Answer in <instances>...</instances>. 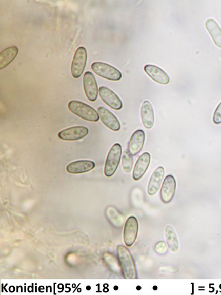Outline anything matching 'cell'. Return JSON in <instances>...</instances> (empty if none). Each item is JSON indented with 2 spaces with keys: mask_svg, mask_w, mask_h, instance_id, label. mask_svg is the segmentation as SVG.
I'll list each match as a JSON object with an SVG mask.
<instances>
[{
  "mask_svg": "<svg viewBox=\"0 0 221 295\" xmlns=\"http://www.w3.org/2000/svg\"><path fill=\"white\" fill-rule=\"evenodd\" d=\"M83 87L85 95L91 102L97 100L98 94V85L95 77L91 72H85L83 78Z\"/></svg>",
  "mask_w": 221,
  "mask_h": 295,
  "instance_id": "cell-7",
  "label": "cell"
},
{
  "mask_svg": "<svg viewBox=\"0 0 221 295\" xmlns=\"http://www.w3.org/2000/svg\"><path fill=\"white\" fill-rule=\"evenodd\" d=\"M139 231V223L134 216L128 218L124 230V240L128 247H130L136 241Z\"/></svg>",
  "mask_w": 221,
  "mask_h": 295,
  "instance_id": "cell-6",
  "label": "cell"
},
{
  "mask_svg": "<svg viewBox=\"0 0 221 295\" xmlns=\"http://www.w3.org/2000/svg\"><path fill=\"white\" fill-rule=\"evenodd\" d=\"M69 109L75 115L91 122H97L99 116L97 111L90 105L77 101H71L68 104Z\"/></svg>",
  "mask_w": 221,
  "mask_h": 295,
  "instance_id": "cell-2",
  "label": "cell"
},
{
  "mask_svg": "<svg viewBox=\"0 0 221 295\" xmlns=\"http://www.w3.org/2000/svg\"><path fill=\"white\" fill-rule=\"evenodd\" d=\"M122 155V146L116 143L111 147L107 157L104 168L106 177L110 178L115 173L120 163Z\"/></svg>",
  "mask_w": 221,
  "mask_h": 295,
  "instance_id": "cell-3",
  "label": "cell"
},
{
  "mask_svg": "<svg viewBox=\"0 0 221 295\" xmlns=\"http://www.w3.org/2000/svg\"><path fill=\"white\" fill-rule=\"evenodd\" d=\"M98 113L102 123L109 129L118 131L120 129V124L117 117L109 110L105 107L98 108Z\"/></svg>",
  "mask_w": 221,
  "mask_h": 295,
  "instance_id": "cell-11",
  "label": "cell"
},
{
  "mask_svg": "<svg viewBox=\"0 0 221 295\" xmlns=\"http://www.w3.org/2000/svg\"><path fill=\"white\" fill-rule=\"evenodd\" d=\"M18 48L15 46L6 48L0 53V69L8 67L18 54Z\"/></svg>",
  "mask_w": 221,
  "mask_h": 295,
  "instance_id": "cell-18",
  "label": "cell"
},
{
  "mask_svg": "<svg viewBox=\"0 0 221 295\" xmlns=\"http://www.w3.org/2000/svg\"><path fill=\"white\" fill-rule=\"evenodd\" d=\"M88 53L84 47L78 48L74 55L71 66V73L74 78H79L86 67Z\"/></svg>",
  "mask_w": 221,
  "mask_h": 295,
  "instance_id": "cell-5",
  "label": "cell"
},
{
  "mask_svg": "<svg viewBox=\"0 0 221 295\" xmlns=\"http://www.w3.org/2000/svg\"><path fill=\"white\" fill-rule=\"evenodd\" d=\"M151 160V154L146 152L142 154L134 167L133 178L135 181L140 180L146 172Z\"/></svg>",
  "mask_w": 221,
  "mask_h": 295,
  "instance_id": "cell-12",
  "label": "cell"
},
{
  "mask_svg": "<svg viewBox=\"0 0 221 295\" xmlns=\"http://www.w3.org/2000/svg\"><path fill=\"white\" fill-rule=\"evenodd\" d=\"M165 236L169 249L176 252L179 249V241L174 229L170 226H167L165 229Z\"/></svg>",
  "mask_w": 221,
  "mask_h": 295,
  "instance_id": "cell-20",
  "label": "cell"
},
{
  "mask_svg": "<svg viewBox=\"0 0 221 295\" xmlns=\"http://www.w3.org/2000/svg\"><path fill=\"white\" fill-rule=\"evenodd\" d=\"M117 254L120 265L121 271L126 279H135L137 278L136 268H135L133 259L130 252L123 245L117 247Z\"/></svg>",
  "mask_w": 221,
  "mask_h": 295,
  "instance_id": "cell-1",
  "label": "cell"
},
{
  "mask_svg": "<svg viewBox=\"0 0 221 295\" xmlns=\"http://www.w3.org/2000/svg\"><path fill=\"white\" fill-rule=\"evenodd\" d=\"M176 182L172 175H168L162 184L160 189V199L165 203H168L172 201L175 193Z\"/></svg>",
  "mask_w": 221,
  "mask_h": 295,
  "instance_id": "cell-10",
  "label": "cell"
},
{
  "mask_svg": "<svg viewBox=\"0 0 221 295\" xmlns=\"http://www.w3.org/2000/svg\"><path fill=\"white\" fill-rule=\"evenodd\" d=\"M107 217L110 222L117 228L121 227L123 226L124 222V218L117 210V209L110 207L107 211Z\"/></svg>",
  "mask_w": 221,
  "mask_h": 295,
  "instance_id": "cell-21",
  "label": "cell"
},
{
  "mask_svg": "<svg viewBox=\"0 0 221 295\" xmlns=\"http://www.w3.org/2000/svg\"><path fill=\"white\" fill-rule=\"evenodd\" d=\"M145 141V133L142 130L135 131L132 134L129 144L128 150L133 156H136L143 149Z\"/></svg>",
  "mask_w": 221,
  "mask_h": 295,
  "instance_id": "cell-15",
  "label": "cell"
},
{
  "mask_svg": "<svg viewBox=\"0 0 221 295\" xmlns=\"http://www.w3.org/2000/svg\"><path fill=\"white\" fill-rule=\"evenodd\" d=\"M213 121L214 123L216 124H221V102L218 105L215 113H214Z\"/></svg>",
  "mask_w": 221,
  "mask_h": 295,
  "instance_id": "cell-24",
  "label": "cell"
},
{
  "mask_svg": "<svg viewBox=\"0 0 221 295\" xmlns=\"http://www.w3.org/2000/svg\"><path fill=\"white\" fill-rule=\"evenodd\" d=\"M98 93L102 101L111 108L116 110H119L123 108L122 101L110 89L103 86L99 87Z\"/></svg>",
  "mask_w": 221,
  "mask_h": 295,
  "instance_id": "cell-9",
  "label": "cell"
},
{
  "mask_svg": "<svg viewBox=\"0 0 221 295\" xmlns=\"http://www.w3.org/2000/svg\"><path fill=\"white\" fill-rule=\"evenodd\" d=\"M95 164L90 160H78L70 163L67 166V171L71 174H81L94 169Z\"/></svg>",
  "mask_w": 221,
  "mask_h": 295,
  "instance_id": "cell-13",
  "label": "cell"
},
{
  "mask_svg": "<svg viewBox=\"0 0 221 295\" xmlns=\"http://www.w3.org/2000/svg\"><path fill=\"white\" fill-rule=\"evenodd\" d=\"M155 250L159 255L166 254L168 251L166 243L164 241H159L155 244Z\"/></svg>",
  "mask_w": 221,
  "mask_h": 295,
  "instance_id": "cell-23",
  "label": "cell"
},
{
  "mask_svg": "<svg viewBox=\"0 0 221 295\" xmlns=\"http://www.w3.org/2000/svg\"><path fill=\"white\" fill-rule=\"evenodd\" d=\"M89 132L88 128L85 126H76L61 131L58 137L66 141H76L86 137Z\"/></svg>",
  "mask_w": 221,
  "mask_h": 295,
  "instance_id": "cell-8",
  "label": "cell"
},
{
  "mask_svg": "<svg viewBox=\"0 0 221 295\" xmlns=\"http://www.w3.org/2000/svg\"><path fill=\"white\" fill-rule=\"evenodd\" d=\"M165 174V170L163 167L156 168L149 181L147 192L149 195H154L158 192Z\"/></svg>",
  "mask_w": 221,
  "mask_h": 295,
  "instance_id": "cell-14",
  "label": "cell"
},
{
  "mask_svg": "<svg viewBox=\"0 0 221 295\" xmlns=\"http://www.w3.org/2000/svg\"><path fill=\"white\" fill-rule=\"evenodd\" d=\"M91 68L97 75L106 80L118 81L122 78V73L119 70L108 63L95 62L92 63Z\"/></svg>",
  "mask_w": 221,
  "mask_h": 295,
  "instance_id": "cell-4",
  "label": "cell"
},
{
  "mask_svg": "<svg viewBox=\"0 0 221 295\" xmlns=\"http://www.w3.org/2000/svg\"><path fill=\"white\" fill-rule=\"evenodd\" d=\"M144 70L146 74L156 83L167 84L170 82L168 75L157 66L147 65L145 66Z\"/></svg>",
  "mask_w": 221,
  "mask_h": 295,
  "instance_id": "cell-17",
  "label": "cell"
},
{
  "mask_svg": "<svg viewBox=\"0 0 221 295\" xmlns=\"http://www.w3.org/2000/svg\"><path fill=\"white\" fill-rule=\"evenodd\" d=\"M140 115L142 124L147 129L152 128L155 121L154 112L152 104L148 101L143 103Z\"/></svg>",
  "mask_w": 221,
  "mask_h": 295,
  "instance_id": "cell-16",
  "label": "cell"
},
{
  "mask_svg": "<svg viewBox=\"0 0 221 295\" xmlns=\"http://www.w3.org/2000/svg\"><path fill=\"white\" fill-rule=\"evenodd\" d=\"M133 156L128 149L124 151L122 158V166L124 171L126 173H130L132 170L133 165Z\"/></svg>",
  "mask_w": 221,
  "mask_h": 295,
  "instance_id": "cell-22",
  "label": "cell"
},
{
  "mask_svg": "<svg viewBox=\"0 0 221 295\" xmlns=\"http://www.w3.org/2000/svg\"><path fill=\"white\" fill-rule=\"evenodd\" d=\"M207 30L210 34L214 43L221 48V28L215 19H208L205 23Z\"/></svg>",
  "mask_w": 221,
  "mask_h": 295,
  "instance_id": "cell-19",
  "label": "cell"
}]
</instances>
